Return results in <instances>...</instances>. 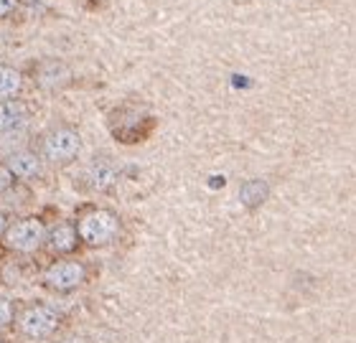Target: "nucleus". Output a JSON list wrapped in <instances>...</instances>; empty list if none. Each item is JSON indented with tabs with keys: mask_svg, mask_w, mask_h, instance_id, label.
<instances>
[{
	"mask_svg": "<svg viewBox=\"0 0 356 343\" xmlns=\"http://www.w3.org/2000/svg\"><path fill=\"white\" fill-rule=\"evenodd\" d=\"M13 326L18 328L23 338L31 341H49V338L59 331L61 326V313L54 306L46 303H29L21 310H15Z\"/></svg>",
	"mask_w": 356,
	"mask_h": 343,
	"instance_id": "obj_1",
	"label": "nucleus"
},
{
	"mask_svg": "<svg viewBox=\"0 0 356 343\" xmlns=\"http://www.w3.org/2000/svg\"><path fill=\"white\" fill-rule=\"evenodd\" d=\"M74 226L79 234V244L92 246V249L112 244L120 237V217L110 209L84 211Z\"/></svg>",
	"mask_w": 356,
	"mask_h": 343,
	"instance_id": "obj_2",
	"label": "nucleus"
},
{
	"mask_svg": "<svg viewBox=\"0 0 356 343\" xmlns=\"http://www.w3.org/2000/svg\"><path fill=\"white\" fill-rule=\"evenodd\" d=\"M46 221L38 217H23L15 221H8V226L0 234V242L6 249L15 254H33L46 242Z\"/></svg>",
	"mask_w": 356,
	"mask_h": 343,
	"instance_id": "obj_3",
	"label": "nucleus"
},
{
	"mask_svg": "<svg viewBox=\"0 0 356 343\" xmlns=\"http://www.w3.org/2000/svg\"><path fill=\"white\" fill-rule=\"evenodd\" d=\"M38 153H41V160H46V163H74L82 153V135L76 133L74 127H54L41 137Z\"/></svg>",
	"mask_w": 356,
	"mask_h": 343,
	"instance_id": "obj_4",
	"label": "nucleus"
},
{
	"mask_svg": "<svg viewBox=\"0 0 356 343\" xmlns=\"http://www.w3.org/2000/svg\"><path fill=\"white\" fill-rule=\"evenodd\" d=\"M87 280V267L79 260H56L46 267L41 283L51 292H74Z\"/></svg>",
	"mask_w": 356,
	"mask_h": 343,
	"instance_id": "obj_5",
	"label": "nucleus"
},
{
	"mask_svg": "<svg viewBox=\"0 0 356 343\" xmlns=\"http://www.w3.org/2000/svg\"><path fill=\"white\" fill-rule=\"evenodd\" d=\"M54 254L59 257H69L79 249V234H76V226L72 221H59L54 224L51 229H46V242H44Z\"/></svg>",
	"mask_w": 356,
	"mask_h": 343,
	"instance_id": "obj_6",
	"label": "nucleus"
},
{
	"mask_svg": "<svg viewBox=\"0 0 356 343\" xmlns=\"http://www.w3.org/2000/svg\"><path fill=\"white\" fill-rule=\"evenodd\" d=\"M120 181V168L112 163L110 158H95L87 168V183L99 194H107L118 186Z\"/></svg>",
	"mask_w": 356,
	"mask_h": 343,
	"instance_id": "obj_7",
	"label": "nucleus"
},
{
	"mask_svg": "<svg viewBox=\"0 0 356 343\" xmlns=\"http://www.w3.org/2000/svg\"><path fill=\"white\" fill-rule=\"evenodd\" d=\"M29 107L21 99H0V135H13L29 125Z\"/></svg>",
	"mask_w": 356,
	"mask_h": 343,
	"instance_id": "obj_8",
	"label": "nucleus"
},
{
	"mask_svg": "<svg viewBox=\"0 0 356 343\" xmlns=\"http://www.w3.org/2000/svg\"><path fill=\"white\" fill-rule=\"evenodd\" d=\"M8 165V171L13 173L15 181H33L44 173V160L36 153H29V150H21V153H13V156L3 160Z\"/></svg>",
	"mask_w": 356,
	"mask_h": 343,
	"instance_id": "obj_9",
	"label": "nucleus"
},
{
	"mask_svg": "<svg viewBox=\"0 0 356 343\" xmlns=\"http://www.w3.org/2000/svg\"><path fill=\"white\" fill-rule=\"evenodd\" d=\"M267 196H270V186L262 178H250L239 186V201L245 209H260L267 201Z\"/></svg>",
	"mask_w": 356,
	"mask_h": 343,
	"instance_id": "obj_10",
	"label": "nucleus"
},
{
	"mask_svg": "<svg viewBox=\"0 0 356 343\" xmlns=\"http://www.w3.org/2000/svg\"><path fill=\"white\" fill-rule=\"evenodd\" d=\"M23 87V74L15 67L0 64V99H13Z\"/></svg>",
	"mask_w": 356,
	"mask_h": 343,
	"instance_id": "obj_11",
	"label": "nucleus"
},
{
	"mask_svg": "<svg viewBox=\"0 0 356 343\" xmlns=\"http://www.w3.org/2000/svg\"><path fill=\"white\" fill-rule=\"evenodd\" d=\"M13 318H15V306L13 300H8L0 295V331H6L13 326Z\"/></svg>",
	"mask_w": 356,
	"mask_h": 343,
	"instance_id": "obj_12",
	"label": "nucleus"
},
{
	"mask_svg": "<svg viewBox=\"0 0 356 343\" xmlns=\"http://www.w3.org/2000/svg\"><path fill=\"white\" fill-rule=\"evenodd\" d=\"M13 183H15V178H13V173L8 171V165L0 160V196L3 194H8L10 188H13Z\"/></svg>",
	"mask_w": 356,
	"mask_h": 343,
	"instance_id": "obj_13",
	"label": "nucleus"
},
{
	"mask_svg": "<svg viewBox=\"0 0 356 343\" xmlns=\"http://www.w3.org/2000/svg\"><path fill=\"white\" fill-rule=\"evenodd\" d=\"M15 6H18V0H0V18H6Z\"/></svg>",
	"mask_w": 356,
	"mask_h": 343,
	"instance_id": "obj_14",
	"label": "nucleus"
},
{
	"mask_svg": "<svg viewBox=\"0 0 356 343\" xmlns=\"http://www.w3.org/2000/svg\"><path fill=\"white\" fill-rule=\"evenodd\" d=\"M59 343H89L84 336H67L64 341H59Z\"/></svg>",
	"mask_w": 356,
	"mask_h": 343,
	"instance_id": "obj_15",
	"label": "nucleus"
},
{
	"mask_svg": "<svg viewBox=\"0 0 356 343\" xmlns=\"http://www.w3.org/2000/svg\"><path fill=\"white\" fill-rule=\"evenodd\" d=\"M8 226V214L6 211H0V234H3V229Z\"/></svg>",
	"mask_w": 356,
	"mask_h": 343,
	"instance_id": "obj_16",
	"label": "nucleus"
}]
</instances>
